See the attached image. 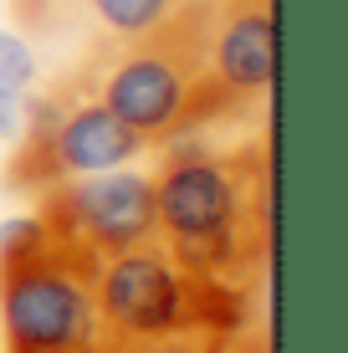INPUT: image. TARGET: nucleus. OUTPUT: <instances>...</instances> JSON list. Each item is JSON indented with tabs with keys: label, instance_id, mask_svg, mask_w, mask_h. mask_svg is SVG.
Instances as JSON below:
<instances>
[{
	"label": "nucleus",
	"instance_id": "1",
	"mask_svg": "<svg viewBox=\"0 0 348 353\" xmlns=\"http://www.w3.org/2000/svg\"><path fill=\"white\" fill-rule=\"evenodd\" d=\"M149 179L154 241L205 282L261 297L272 272V139L231 149L174 139Z\"/></svg>",
	"mask_w": 348,
	"mask_h": 353
},
{
	"label": "nucleus",
	"instance_id": "2",
	"mask_svg": "<svg viewBox=\"0 0 348 353\" xmlns=\"http://www.w3.org/2000/svg\"><path fill=\"white\" fill-rule=\"evenodd\" d=\"M210 31L215 0H185L164 26L143 36H88L67 77L134 128L143 149L200 139L215 123H236L210 72Z\"/></svg>",
	"mask_w": 348,
	"mask_h": 353
},
{
	"label": "nucleus",
	"instance_id": "3",
	"mask_svg": "<svg viewBox=\"0 0 348 353\" xmlns=\"http://www.w3.org/2000/svg\"><path fill=\"white\" fill-rule=\"evenodd\" d=\"M251 312L256 297L195 276L159 241L118 251L98 266V318L108 353H205Z\"/></svg>",
	"mask_w": 348,
	"mask_h": 353
},
{
	"label": "nucleus",
	"instance_id": "4",
	"mask_svg": "<svg viewBox=\"0 0 348 353\" xmlns=\"http://www.w3.org/2000/svg\"><path fill=\"white\" fill-rule=\"evenodd\" d=\"M0 353H108L98 261L31 215L0 230Z\"/></svg>",
	"mask_w": 348,
	"mask_h": 353
},
{
	"label": "nucleus",
	"instance_id": "5",
	"mask_svg": "<svg viewBox=\"0 0 348 353\" xmlns=\"http://www.w3.org/2000/svg\"><path fill=\"white\" fill-rule=\"evenodd\" d=\"M139 154H143L139 133L128 123H118L67 72H57V82L46 92L26 97V123H21L16 149L6 159V190L36 194V190L57 185V179L134 164Z\"/></svg>",
	"mask_w": 348,
	"mask_h": 353
},
{
	"label": "nucleus",
	"instance_id": "6",
	"mask_svg": "<svg viewBox=\"0 0 348 353\" xmlns=\"http://www.w3.org/2000/svg\"><path fill=\"white\" fill-rule=\"evenodd\" d=\"M31 221L52 241L82 251L92 261H108L118 251H134L154 241V179L139 169L118 164L98 174L57 179V185L31 194Z\"/></svg>",
	"mask_w": 348,
	"mask_h": 353
},
{
	"label": "nucleus",
	"instance_id": "7",
	"mask_svg": "<svg viewBox=\"0 0 348 353\" xmlns=\"http://www.w3.org/2000/svg\"><path fill=\"white\" fill-rule=\"evenodd\" d=\"M210 72L231 103L236 123L261 118L277 77V0H215Z\"/></svg>",
	"mask_w": 348,
	"mask_h": 353
},
{
	"label": "nucleus",
	"instance_id": "8",
	"mask_svg": "<svg viewBox=\"0 0 348 353\" xmlns=\"http://www.w3.org/2000/svg\"><path fill=\"white\" fill-rule=\"evenodd\" d=\"M185 0H88L92 36H143L174 16Z\"/></svg>",
	"mask_w": 348,
	"mask_h": 353
},
{
	"label": "nucleus",
	"instance_id": "9",
	"mask_svg": "<svg viewBox=\"0 0 348 353\" xmlns=\"http://www.w3.org/2000/svg\"><path fill=\"white\" fill-rule=\"evenodd\" d=\"M16 36L26 41H62V36L88 26V0H10Z\"/></svg>",
	"mask_w": 348,
	"mask_h": 353
},
{
	"label": "nucleus",
	"instance_id": "10",
	"mask_svg": "<svg viewBox=\"0 0 348 353\" xmlns=\"http://www.w3.org/2000/svg\"><path fill=\"white\" fill-rule=\"evenodd\" d=\"M36 57L26 36H0V92H31Z\"/></svg>",
	"mask_w": 348,
	"mask_h": 353
},
{
	"label": "nucleus",
	"instance_id": "11",
	"mask_svg": "<svg viewBox=\"0 0 348 353\" xmlns=\"http://www.w3.org/2000/svg\"><path fill=\"white\" fill-rule=\"evenodd\" d=\"M205 353H272V327L251 312L241 327H231V333H221Z\"/></svg>",
	"mask_w": 348,
	"mask_h": 353
}]
</instances>
